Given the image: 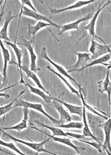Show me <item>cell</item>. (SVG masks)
<instances>
[{"mask_svg": "<svg viewBox=\"0 0 111 155\" xmlns=\"http://www.w3.org/2000/svg\"><path fill=\"white\" fill-rule=\"evenodd\" d=\"M111 58V53L104 54V56H101L100 58H97L96 59H94V60H92L89 64H88L86 66H85L84 68H81V69L79 70L78 71L83 70L84 69L86 68L92 67V66H94V65H96V64H102V65H103L104 66L108 68V66H111V64H107L108 61L110 60Z\"/></svg>", "mask_w": 111, "mask_h": 155, "instance_id": "cell-22", "label": "cell"}, {"mask_svg": "<svg viewBox=\"0 0 111 155\" xmlns=\"http://www.w3.org/2000/svg\"><path fill=\"white\" fill-rule=\"evenodd\" d=\"M0 131L1 133H2L4 135L6 136L9 139H10L11 140L14 141L16 142H18L22 143L23 145H26L28 147H29L30 148H32V150H34V151L37 152L36 155H38V153L40 152H44V153H49L50 155H57V153H56V152H52L48 151L46 150V148L44 147V145H45L46 143H47V142L50 141L51 138H47L46 140H44L43 141L41 142H38V143H35V142H27L26 141H24L22 140H21L19 138H16L15 137H14V136L9 134L8 133H7L6 132V131L2 130L1 128H0Z\"/></svg>", "mask_w": 111, "mask_h": 155, "instance_id": "cell-1", "label": "cell"}, {"mask_svg": "<svg viewBox=\"0 0 111 155\" xmlns=\"http://www.w3.org/2000/svg\"><path fill=\"white\" fill-rule=\"evenodd\" d=\"M23 112H24V118L22 121L18 123L17 125H15L11 127H0L2 130L7 131V130H16L18 132H21L24 129L27 128V122L28 119V108L24 107H23Z\"/></svg>", "mask_w": 111, "mask_h": 155, "instance_id": "cell-15", "label": "cell"}, {"mask_svg": "<svg viewBox=\"0 0 111 155\" xmlns=\"http://www.w3.org/2000/svg\"><path fill=\"white\" fill-rule=\"evenodd\" d=\"M17 84H18V83H17L16 84H14V85H12V86H11L10 87H8L5 88H4V89H1V90H0V97L5 98L6 99V100L10 98V94H8L7 93H4V92H3V91H5V90H6L10 88L14 87V86H16Z\"/></svg>", "mask_w": 111, "mask_h": 155, "instance_id": "cell-33", "label": "cell"}, {"mask_svg": "<svg viewBox=\"0 0 111 155\" xmlns=\"http://www.w3.org/2000/svg\"><path fill=\"white\" fill-rule=\"evenodd\" d=\"M103 2L104 1H103L98 6L97 10L96 11V12L93 15V17H92L90 22L87 25L83 27V28L84 29V30L88 31V33L92 39H93L94 37H98V36H97L95 34V26H96V21H97L99 15L105 7L111 4V1H108L106 4H104L103 6H102V4Z\"/></svg>", "mask_w": 111, "mask_h": 155, "instance_id": "cell-8", "label": "cell"}, {"mask_svg": "<svg viewBox=\"0 0 111 155\" xmlns=\"http://www.w3.org/2000/svg\"><path fill=\"white\" fill-rule=\"evenodd\" d=\"M54 126L59 128H75V129H82L83 127V124L80 122H69L68 124H62L60 125H54Z\"/></svg>", "mask_w": 111, "mask_h": 155, "instance_id": "cell-27", "label": "cell"}, {"mask_svg": "<svg viewBox=\"0 0 111 155\" xmlns=\"http://www.w3.org/2000/svg\"><path fill=\"white\" fill-rule=\"evenodd\" d=\"M94 0H88V1H77L74 4L72 5L71 6H69L67 7L60 8V9H57V8H51L50 10L51 14L53 15H57L60 14L62 12L66 11L68 10H72L74 9H77L78 8H81L84 6L88 5L89 4L94 2Z\"/></svg>", "mask_w": 111, "mask_h": 155, "instance_id": "cell-16", "label": "cell"}, {"mask_svg": "<svg viewBox=\"0 0 111 155\" xmlns=\"http://www.w3.org/2000/svg\"><path fill=\"white\" fill-rule=\"evenodd\" d=\"M26 86H27V87L29 88L31 93H33L34 94H37L38 96H39L48 105H50L52 101L54 100V97H52L51 95L46 94V92H44L43 90L31 86L26 81Z\"/></svg>", "mask_w": 111, "mask_h": 155, "instance_id": "cell-21", "label": "cell"}, {"mask_svg": "<svg viewBox=\"0 0 111 155\" xmlns=\"http://www.w3.org/2000/svg\"><path fill=\"white\" fill-rule=\"evenodd\" d=\"M2 2H3V1H2V0L0 1V6H1V5H2Z\"/></svg>", "mask_w": 111, "mask_h": 155, "instance_id": "cell-37", "label": "cell"}, {"mask_svg": "<svg viewBox=\"0 0 111 155\" xmlns=\"http://www.w3.org/2000/svg\"><path fill=\"white\" fill-rule=\"evenodd\" d=\"M39 57L40 58H44V60L48 61L50 64H52L54 67L58 71L60 72V74H62V76H64L65 78H68L70 80L73 81L77 86L80 89H81V90H82V88L81 87V85L78 84L76 81L74 80L73 78L71 76L70 74H69V73L66 70V69L62 66H61V65H60L59 64H57V63L54 62L53 60H52L50 58H49V56L47 54V50H46V47H43L42 48L41 51V53L39 54Z\"/></svg>", "mask_w": 111, "mask_h": 155, "instance_id": "cell-6", "label": "cell"}, {"mask_svg": "<svg viewBox=\"0 0 111 155\" xmlns=\"http://www.w3.org/2000/svg\"><path fill=\"white\" fill-rule=\"evenodd\" d=\"M66 134L68 136L69 138H72V139H77V140H79V139H83V138L85 137L84 135H81V134H74V133H72V132H66Z\"/></svg>", "mask_w": 111, "mask_h": 155, "instance_id": "cell-32", "label": "cell"}, {"mask_svg": "<svg viewBox=\"0 0 111 155\" xmlns=\"http://www.w3.org/2000/svg\"><path fill=\"white\" fill-rule=\"evenodd\" d=\"M78 141H79L82 142H83L84 143H87L88 145H91V146L93 147L96 149H97L98 151L100 153L102 152V148H103V145L102 143H98L97 142H90L87 141H84L82 139H79L78 140Z\"/></svg>", "mask_w": 111, "mask_h": 155, "instance_id": "cell-31", "label": "cell"}, {"mask_svg": "<svg viewBox=\"0 0 111 155\" xmlns=\"http://www.w3.org/2000/svg\"><path fill=\"white\" fill-rule=\"evenodd\" d=\"M0 47L2 50L3 58H4V68L2 69V75H3V82L1 88L5 84V82L7 79V69L8 67V64L10 63V54L9 51L5 47L4 44L1 40H0Z\"/></svg>", "mask_w": 111, "mask_h": 155, "instance_id": "cell-17", "label": "cell"}, {"mask_svg": "<svg viewBox=\"0 0 111 155\" xmlns=\"http://www.w3.org/2000/svg\"><path fill=\"white\" fill-rule=\"evenodd\" d=\"M50 105L53 106L58 112L60 116V119L59 121H60L61 124H62L66 122H69L72 121V116L67 111V110L64 107L63 105H62L61 103L55 100L54 98Z\"/></svg>", "mask_w": 111, "mask_h": 155, "instance_id": "cell-13", "label": "cell"}, {"mask_svg": "<svg viewBox=\"0 0 111 155\" xmlns=\"http://www.w3.org/2000/svg\"><path fill=\"white\" fill-rule=\"evenodd\" d=\"M34 122H36L38 125H40L41 126L44 127V128H47L48 130H50L52 132V133L54 136H64V137H68V136L66 134V133L59 127H56V126H47V125L44 124L41 122L36 121V120L34 121Z\"/></svg>", "mask_w": 111, "mask_h": 155, "instance_id": "cell-25", "label": "cell"}, {"mask_svg": "<svg viewBox=\"0 0 111 155\" xmlns=\"http://www.w3.org/2000/svg\"><path fill=\"white\" fill-rule=\"evenodd\" d=\"M30 125L32 126L31 128L34 129V130H36L37 131H40V132H42V133H43L44 134L47 135L50 138H52L54 141L59 142V143H63V144L67 145L68 146H69V147H70L71 148H73L74 151L76 152L77 155H82L84 154V151L86 150V148H84V147H82L77 146H76V145H74L71 141V138H68H68H60V137H58L55 136H54V135H49V134H48L47 133L41 131L40 129H38L37 127H36L31 123H30Z\"/></svg>", "mask_w": 111, "mask_h": 155, "instance_id": "cell-5", "label": "cell"}, {"mask_svg": "<svg viewBox=\"0 0 111 155\" xmlns=\"http://www.w3.org/2000/svg\"><path fill=\"white\" fill-rule=\"evenodd\" d=\"M5 5H4V6L2 7V11H1V14L0 15V25H1V20H2V18L3 17V16H4V7H5V4H6V1H5Z\"/></svg>", "mask_w": 111, "mask_h": 155, "instance_id": "cell-35", "label": "cell"}, {"mask_svg": "<svg viewBox=\"0 0 111 155\" xmlns=\"http://www.w3.org/2000/svg\"><path fill=\"white\" fill-rule=\"evenodd\" d=\"M74 54L77 56V61L75 64L70 66L71 70L68 71V73L78 71L81 68H84L91 61V55L90 53L86 52H77L73 51Z\"/></svg>", "mask_w": 111, "mask_h": 155, "instance_id": "cell-7", "label": "cell"}, {"mask_svg": "<svg viewBox=\"0 0 111 155\" xmlns=\"http://www.w3.org/2000/svg\"><path fill=\"white\" fill-rule=\"evenodd\" d=\"M2 82H3V75H2V74H1V72L0 71V90L1 89Z\"/></svg>", "mask_w": 111, "mask_h": 155, "instance_id": "cell-36", "label": "cell"}, {"mask_svg": "<svg viewBox=\"0 0 111 155\" xmlns=\"http://www.w3.org/2000/svg\"><path fill=\"white\" fill-rule=\"evenodd\" d=\"M111 66L107 68V71L106 78L103 80L98 81L97 82L98 86V91L101 93L103 94L104 92H107L108 97V102L109 108L111 107V82L109 79V73H110Z\"/></svg>", "mask_w": 111, "mask_h": 155, "instance_id": "cell-12", "label": "cell"}, {"mask_svg": "<svg viewBox=\"0 0 111 155\" xmlns=\"http://www.w3.org/2000/svg\"><path fill=\"white\" fill-rule=\"evenodd\" d=\"M104 45H102L98 43L97 42L94 41L93 39L92 40L89 50L90 54H92V60L100 58L104 54L111 53V45H107L105 42H104Z\"/></svg>", "mask_w": 111, "mask_h": 155, "instance_id": "cell-4", "label": "cell"}, {"mask_svg": "<svg viewBox=\"0 0 111 155\" xmlns=\"http://www.w3.org/2000/svg\"><path fill=\"white\" fill-rule=\"evenodd\" d=\"M83 118V135H84V137H90L93 138L94 141L97 142L98 143H101L99 139L96 137L94 136L93 133L91 132L90 128L89 127V126L88 124L87 117H86V107L83 104V113H82V117Z\"/></svg>", "mask_w": 111, "mask_h": 155, "instance_id": "cell-23", "label": "cell"}, {"mask_svg": "<svg viewBox=\"0 0 111 155\" xmlns=\"http://www.w3.org/2000/svg\"><path fill=\"white\" fill-rule=\"evenodd\" d=\"M20 98V97H19ZM18 98L16 101H15L14 105H13V107H26L28 108H31L33 109L34 110H36L37 111L40 112L43 115L46 116L47 118H48L52 122V124L54 125H60L61 123L60 121L58 120H56L53 117L51 116L50 115L48 114H47L46 112L45 111L44 109L43 108V106L42 104H36V103H31V102H28L27 101H24L22 99H20Z\"/></svg>", "mask_w": 111, "mask_h": 155, "instance_id": "cell-2", "label": "cell"}, {"mask_svg": "<svg viewBox=\"0 0 111 155\" xmlns=\"http://www.w3.org/2000/svg\"><path fill=\"white\" fill-rule=\"evenodd\" d=\"M47 68L48 70H50V71H51V72H52L54 74H56V75H57L58 78H60V79H61L62 81L64 82V83L65 85L68 88H69V90L71 91V92L72 93V94H76V95H77L78 96L80 97V93H79V91H77V90H76L75 88H74L72 85H71L70 84V82H68L67 80L66 79V78L65 77H64V76H62V74H59V73H58L56 71H54V70L52 68H51L50 66H47Z\"/></svg>", "mask_w": 111, "mask_h": 155, "instance_id": "cell-26", "label": "cell"}, {"mask_svg": "<svg viewBox=\"0 0 111 155\" xmlns=\"http://www.w3.org/2000/svg\"><path fill=\"white\" fill-rule=\"evenodd\" d=\"M60 96L58 98L54 97L55 100L61 103L62 105H64V107H66L68 110L72 114H76L78 115L80 117H82V113H83V106H76V105H71L70 104H68L67 102L63 101L62 100L60 99Z\"/></svg>", "mask_w": 111, "mask_h": 155, "instance_id": "cell-24", "label": "cell"}, {"mask_svg": "<svg viewBox=\"0 0 111 155\" xmlns=\"http://www.w3.org/2000/svg\"><path fill=\"white\" fill-rule=\"evenodd\" d=\"M52 26V25L48 23H46L43 21H38V22L35 25H31L30 24H28L27 26V30H28L27 34L30 36L32 35L33 36L32 38L34 39V36L39 31L42 30L44 28H47V29L50 31L51 33L52 34V35H54V37L58 41H59L57 38V37H56V36L54 35V33L48 28V26Z\"/></svg>", "mask_w": 111, "mask_h": 155, "instance_id": "cell-18", "label": "cell"}, {"mask_svg": "<svg viewBox=\"0 0 111 155\" xmlns=\"http://www.w3.org/2000/svg\"><path fill=\"white\" fill-rule=\"evenodd\" d=\"M5 42L7 44L8 46L12 47V48L13 49L15 54L17 58V63H16V65L17 66V68H18L19 72L20 73V82L18 83V84H24L26 85V81L24 80V78H23V74H22V58L24 56V50L19 48L17 46L16 42L15 41L14 43L11 42V41H5Z\"/></svg>", "mask_w": 111, "mask_h": 155, "instance_id": "cell-9", "label": "cell"}, {"mask_svg": "<svg viewBox=\"0 0 111 155\" xmlns=\"http://www.w3.org/2000/svg\"><path fill=\"white\" fill-rule=\"evenodd\" d=\"M24 92H25V90L21 91L20 93V94H18V96L14 100V101H12L11 102H10V104H7V105L0 107V117L1 116H2L3 115L6 114L7 112L10 111L12 109L14 108L13 105H14L15 101H16L18 98L20 97L21 95L24 94Z\"/></svg>", "mask_w": 111, "mask_h": 155, "instance_id": "cell-28", "label": "cell"}, {"mask_svg": "<svg viewBox=\"0 0 111 155\" xmlns=\"http://www.w3.org/2000/svg\"><path fill=\"white\" fill-rule=\"evenodd\" d=\"M21 2L22 5H24H24H27V6L30 7L32 10L34 11L35 12H37V10H36V8L32 5V4L31 3V1L30 0H21Z\"/></svg>", "mask_w": 111, "mask_h": 155, "instance_id": "cell-34", "label": "cell"}, {"mask_svg": "<svg viewBox=\"0 0 111 155\" xmlns=\"http://www.w3.org/2000/svg\"><path fill=\"white\" fill-rule=\"evenodd\" d=\"M20 38L21 42L18 43V44L22 45L26 47L30 54V70L35 73H36L37 71H41L40 68L37 66V62H36L37 56L34 53V39L32 38L31 40H27L23 36H21Z\"/></svg>", "mask_w": 111, "mask_h": 155, "instance_id": "cell-3", "label": "cell"}, {"mask_svg": "<svg viewBox=\"0 0 111 155\" xmlns=\"http://www.w3.org/2000/svg\"><path fill=\"white\" fill-rule=\"evenodd\" d=\"M103 128L104 133V140L103 145V149L106 150L108 155H111V118L109 117L107 121L99 126Z\"/></svg>", "mask_w": 111, "mask_h": 155, "instance_id": "cell-10", "label": "cell"}, {"mask_svg": "<svg viewBox=\"0 0 111 155\" xmlns=\"http://www.w3.org/2000/svg\"><path fill=\"white\" fill-rule=\"evenodd\" d=\"M22 70L25 72V74L27 75V78H30L33 81L35 82V84H37V87L39 88L41 90L46 92L48 95H51L48 91H47L46 88L44 87L43 85L41 84L40 79L37 77V75L33 71L30 70V69L26 64H22Z\"/></svg>", "mask_w": 111, "mask_h": 155, "instance_id": "cell-20", "label": "cell"}, {"mask_svg": "<svg viewBox=\"0 0 111 155\" xmlns=\"http://www.w3.org/2000/svg\"><path fill=\"white\" fill-rule=\"evenodd\" d=\"M0 135H1V132H0ZM0 145L4 147H5L10 148V149L13 150L15 152H16L17 154H18V155H26L25 153H24L22 152L15 145L13 142H10V143L9 142H6L4 141L3 140L0 139Z\"/></svg>", "mask_w": 111, "mask_h": 155, "instance_id": "cell-30", "label": "cell"}, {"mask_svg": "<svg viewBox=\"0 0 111 155\" xmlns=\"http://www.w3.org/2000/svg\"><path fill=\"white\" fill-rule=\"evenodd\" d=\"M17 16L18 15L13 16L11 11H9L8 12L7 15L5 17L4 26L0 31V40L2 39L6 41H10V39L8 36V27L12 20Z\"/></svg>", "mask_w": 111, "mask_h": 155, "instance_id": "cell-19", "label": "cell"}, {"mask_svg": "<svg viewBox=\"0 0 111 155\" xmlns=\"http://www.w3.org/2000/svg\"><path fill=\"white\" fill-rule=\"evenodd\" d=\"M93 15L92 13H90V14H87V15H86L84 17L79 18L78 20L74 21V22H71L70 24H65L62 26H61L60 28H61V30L59 35H61L65 32H66L67 31L72 30H77L80 31L79 25L83 21H86L91 19L92 17H93Z\"/></svg>", "mask_w": 111, "mask_h": 155, "instance_id": "cell-14", "label": "cell"}, {"mask_svg": "<svg viewBox=\"0 0 111 155\" xmlns=\"http://www.w3.org/2000/svg\"><path fill=\"white\" fill-rule=\"evenodd\" d=\"M79 91L80 95V97L81 98V100H82V104L85 106V107H86V108H87V109H88L90 111L92 112H93V113L94 114H96V115H98V116H100V117H102V118H104V119H106V120H107L108 119L107 116H104L103 115H101L100 113H99L95 109L93 108L92 107H91V106L88 105L86 103V100H85V97H84V95H83V92H82V90H81V89H79V91Z\"/></svg>", "mask_w": 111, "mask_h": 155, "instance_id": "cell-29", "label": "cell"}, {"mask_svg": "<svg viewBox=\"0 0 111 155\" xmlns=\"http://www.w3.org/2000/svg\"><path fill=\"white\" fill-rule=\"evenodd\" d=\"M21 8L22 9V15L24 16L32 18L38 21H43V22L45 21V22H47V23L52 25V26H54V27L59 28H61V26L55 24L48 18L37 13V12H35L34 11L32 10L31 9H29L28 8H27L22 5L21 6Z\"/></svg>", "mask_w": 111, "mask_h": 155, "instance_id": "cell-11", "label": "cell"}]
</instances>
